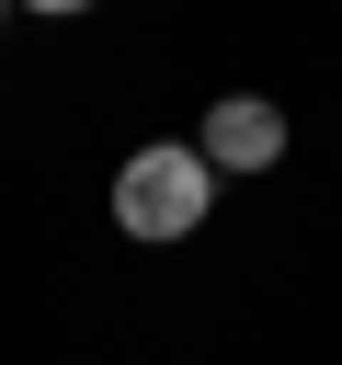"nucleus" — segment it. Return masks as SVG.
Listing matches in <instances>:
<instances>
[{
	"instance_id": "nucleus-1",
	"label": "nucleus",
	"mask_w": 342,
	"mask_h": 365,
	"mask_svg": "<svg viewBox=\"0 0 342 365\" xmlns=\"http://www.w3.org/2000/svg\"><path fill=\"white\" fill-rule=\"evenodd\" d=\"M205 205H217L205 148H182V137L125 148V171H114V228H125V240H194V228H205Z\"/></svg>"
},
{
	"instance_id": "nucleus-2",
	"label": "nucleus",
	"mask_w": 342,
	"mask_h": 365,
	"mask_svg": "<svg viewBox=\"0 0 342 365\" xmlns=\"http://www.w3.org/2000/svg\"><path fill=\"white\" fill-rule=\"evenodd\" d=\"M194 148H205V171H217V182H228V171H274V160H285V114H274L262 91H228V103L205 114V137H194Z\"/></svg>"
},
{
	"instance_id": "nucleus-3",
	"label": "nucleus",
	"mask_w": 342,
	"mask_h": 365,
	"mask_svg": "<svg viewBox=\"0 0 342 365\" xmlns=\"http://www.w3.org/2000/svg\"><path fill=\"white\" fill-rule=\"evenodd\" d=\"M11 11H57V23H68V11H91V0H11Z\"/></svg>"
},
{
	"instance_id": "nucleus-4",
	"label": "nucleus",
	"mask_w": 342,
	"mask_h": 365,
	"mask_svg": "<svg viewBox=\"0 0 342 365\" xmlns=\"http://www.w3.org/2000/svg\"><path fill=\"white\" fill-rule=\"evenodd\" d=\"M0 23H11V0H0Z\"/></svg>"
}]
</instances>
